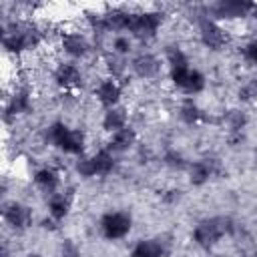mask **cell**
Here are the masks:
<instances>
[{"label":"cell","instance_id":"obj_27","mask_svg":"<svg viewBox=\"0 0 257 257\" xmlns=\"http://www.w3.org/2000/svg\"><path fill=\"white\" fill-rule=\"evenodd\" d=\"M237 98L241 102H253V100H257V78L245 80L239 86V90H237Z\"/></svg>","mask_w":257,"mask_h":257},{"label":"cell","instance_id":"obj_33","mask_svg":"<svg viewBox=\"0 0 257 257\" xmlns=\"http://www.w3.org/2000/svg\"><path fill=\"white\" fill-rule=\"evenodd\" d=\"M241 257H253V255H241Z\"/></svg>","mask_w":257,"mask_h":257},{"label":"cell","instance_id":"obj_17","mask_svg":"<svg viewBox=\"0 0 257 257\" xmlns=\"http://www.w3.org/2000/svg\"><path fill=\"white\" fill-rule=\"evenodd\" d=\"M28 112H32V94H30L28 88L18 86L6 98V104H4V120L8 122V120L18 118V116L28 114Z\"/></svg>","mask_w":257,"mask_h":257},{"label":"cell","instance_id":"obj_9","mask_svg":"<svg viewBox=\"0 0 257 257\" xmlns=\"http://www.w3.org/2000/svg\"><path fill=\"white\" fill-rule=\"evenodd\" d=\"M257 12V4L249 0H221L209 6V18L217 22H231V20H245Z\"/></svg>","mask_w":257,"mask_h":257},{"label":"cell","instance_id":"obj_2","mask_svg":"<svg viewBox=\"0 0 257 257\" xmlns=\"http://www.w3.org/2000/svg\"><path fill=\"white\" fill-rule=\"evenodd\" d=\"M44 143L52 149L60 151L68 157H82L86 155V133L82 128H72L64 120H54L44 128Z\"/></svg>","mask_w":257,"mask_h":257},{"label":"cell","instance_id":"obj_22","mask_svg":"<svg viewBox=\"0 0 257 257\" xmlns=\"http://www.w3.org/2000/svg\"><path fill=\"white\" fill-rule=\"evenodd\" d=\"M177 116H179V120H181L183 124H187V126H197V124H201V122L207 120L205 110L199 106V102H197L195 98H183V100L179 102Z\"/></svg>","mask_w":257,"mask_h":257},{"label":"cell","instance_id":"obj_3","mask_svg":"<svg viewBox=\"0 0 257 257\" xmlns=\"http://www.w3.org/2000/svg\"><path fill=\"white\" fill-rule=\"evenodd\" d=\"M235 231H237V225L231 217L215 215V217H205V219L197 221V225L191 231V239L197 247L209 251V249L217 247L223 237L235 235Z\"/></svg>","mask_w":257,"mask_h":257},{"label":"cell","instance_id":"obj_16","mask_svg":"<svg viewBox=\"0 0 257 257\" xmlns=\"http://www.w3.org/2000/svg\"><path fill=\"white\" fill-rule=\"evenodd\" d=\"M32 183L34 187L44 193L46 197L62 191V175L56 167H50V165H44V167H38L34 173H32Z\"/></svg>","mask_w":257,"mask_h":257},{"label":"cell","instance_id":"obj_29","mask_svg":"<svg viewBox=\"0 0 257 257\" xmlns=\"http://www.w3.org/2000/svg\"><path fill=\"white\" fill-rule=\"evenodd\" d=\"M243 56H245V60H247L251 66L257 68V38H251V40L243 46Z\"/></svg>","mask_w":257,"mask_h":257},{"label":"cell","instance_id":"obj_8","mask_svg":"<svg viewBox=\"0 0 257 257\" xmlns=\"http://www.w3.org/2000/svg\"><path fill=\"white\" fill-rule=\"evenodd\" d=\"M0 213H2L4 225H6L10 231H14V233H24V231L30 229L32 223H34V213H32V209H30L26 203L18 201V199H4Z\"/></svg>","mask_w":257,"mask_h":257},{"label":"cell","instance_id":"obj_6","mask_svg":"<svg viewBox=\"0 0 257 257\" xmlns=\"http://www.w3.org/2000/svg\"><path fill=\"white\" fill-rule=\"evenodd\" d=\"M165 22V14L161 10H133L126 34L133 36L135 42L153 40Z\"/></svg>","mask_w":257,"mask_h":257},{"label":"cell","instance_id":"obj_7","mask_svg":"<svg viewBox=\"0 0 257 257\" xmlns=\"http://www.w3.org/2000/svg\"><path fill=\"white\" fill-rule=\"evenodd\" d=\"M133 225H135V219L128 211H122V209H112V211H106L100 215L98 219V233L102 239L106 241H122L131 235L133 231Z\"/></svg>","mask_w":257,"mask_h":257},{"label":"cell","instance_id":"obj_18","mask_svg":"<svg viewBox=\"0 0 257 257\" xmlns=\"http://www.w3.org/2000/svg\"><path fill=\"white\" fill-rule=\"evenodd\" d=\"M137 143H139V133H137L135 126L128 124V126H124V128H120V131L108 135L104 147H106L110 153H114V155L118 157V155H124V153H128V151H133V149L137 147Z\"/></svg>","mask_w":257,"mask_h":257},{"label":"cell","instance_id":"obj_13","mask_svg":"<svg viewBox=\"0 0 257 257\" xmlns=\"http://www.w3.org/2000/svg\"><path fill=\"white\" fill-rule=\"evenodd\" d=\"M163 64L165 62L157 54H153L149 50H141V52H135L131 56L128 70H131L133 76H137L141 80H153V78H157L161 74Z\"/></svg>","mask_w":257,"mask_h":257},{"label":"cell","instance_id":"obj_19","mask_svg":"<svg viewBox=\"0 0 257 257\" xmlns=\"http://www.w3.org/2000/svg\"><path fill=\"white\" fill-rule=\"evenodd\" d=\"M70 211H72V195L68 191L62 189V191L46 197V217H50L58 225L68 219Z\"/></svg>","mask_w":257,"mask_h":257},{"label":"cell","instance_id":"obj_25","mask_svg":"<svg viewBox=\"0 0 257 257\" xmlns=\"http://www.w3.org/2000/svg\"><path fill=\"white\" fill-rule=\"evenodd\" d=\"M108 50L116 56L128 58L135 54V40L128 34H114V36H110V48Z\"/></svg>","mask_w":257,"mask_h":257},{"label":"cell","instance_id":"obj_12","mask_svg":"<svg viewBox=\"0 0 257 257\" xmlns=\"http://www.w3.org/2000/svg\"><path fill=\"white\" fill-rule=\"evenodd\" d=\"M52 80L54 84L64 90V92H74L78 88H82L84 84V74H82V68L78 66V62H72V60H62L54 66L52 70Z\"/></svg>","mask_w":257,"mask_h":257},{"label":"cell","instance_id":"obj_24","mask_svg":"<svg viewBox=\"0 0 257 257\" xmlns=\"http://www.w3.org/2000/svg\"><path fill=\"white\" fill-rule=\"evenodd\" d=\"M102 64H104V70H106V76H112L116 80H122L126 70H128V60L122 58V56H116L112 54L110 50L102 56Z\"/></svg>","mask_w":257,"mask_h":257},{"label":"cell","instance_id":"obj_4","mask_svg":"<svg viewBox=\"0 0 257 257\" xmlns=\"http://www.w3.org/2000/svg\"><path fill=\"white\" fill-rule=\"evenodd\" d=\"M116 155L110 153L106 147L90 155H82L74 161V171L80 179H94V177H108L116 169Z\"/></svg>","mask_w":257,"mask_h":257},{"label":"cell","instance_id":"obj_14","mask_svg":"<svg viewBox=\"0 0 257 257\" xmlns=\"http://www.w3.org/2000/svg\"><path fill=\"white\" fill-rule=\"evenodd\" d=\"M185 173L193 187H205L221 173V163L215 157H203V159L191 161Z\"/></svg>","mask_w":257,"mask_h":257},{"label":"cell","instance_id":"obj_20","mask_svg":"<svg viewBox=\"0 0 257 257\" xmlns=\"http://www.w3.org/2000/svg\"><path fill=\"white\" fill-rule=\"evenodd\" d=\"M169 253V243L163 237H147L139 239L131 251L128 257H167Z\"/></svg>","mask_w":257,"mask_h":257},{"label":"cell","instance_id":"obj_5","mask_svg":"<svg viewBox=\"0 0 257 257\" xmlns=\"http://www.w3.org/2000/svg\"><path fill=\"white\" fill-rule=\"evenodd\" d=\"M167 72H169L171 84L175 86L177 92L183 94V98H195L197 94L205 92V88H207V76L199 68H195L191 62L169 68Z\"/></svg>","mask_w":257,"mask_h":257},{"label":"cell","instance_id":"obj_11","mask_svg":"<svg viewBox=\"0 0 257 257\" xmlns=\"http://www.w3.org/2000/svg\"><path fill=\"white\" fill-rule=\"evenodd\" d=\"M197 34L199 40L205 48L209 50H223L229 42V34L227 30L221 26V22L209 18V16H201L197 22Z\"/></svg>","mask_w":257,"mask_h":257},{"label":"cell","instance_id":"obj_28","mask_svg":"<svg viewBox=\"0 0 257 257\" xmlns=\"http://www.w3.org/2000/svg\"><path fill=\"white\" fill-rule=\"evenodd\" d=\"M58 255L60 257H82V249L74 239H64L58 247Z\"/></svg>","mask_w":257,"mask_h":257},{"label":"cell","instance_id":"obj_10","mask_svg":"<svg viewBox=\"0 0 257 257\" xmlns=\"http://www.w3.org/2000/svg\"><path fill=\"white\" fill-rule=\"evenodd\" d=\"M58 48L62 50L66 60L78 62L90 54L92 42H90L88 34L82 30H64L58 34Z\"/></svg>","mask_w":257,"mask_h":257},{"label":"cell","instance_id":"obj_30","mask_svg":"<svg viewBox=\"0 0 257 257\" xmlns=\"http://www.w3.org/2000/svg\"><path fill=\"white\" fill-rule=\"evenodd\" d=\"M24 257H42L40 253H28V255H24Z\"/></svg>","mask_w":257,"mask_h":257},{"label":"cell","instance_id":"obj_31","mask_svg":"<svg viewBox=\"0 0 257 257\" xmlns=\"http://www.w3.org/2000/svg\"><path fill=\"white\" fill-rule=\"evenodd\" d=\"M251 255H253V257H257V249H255V251H253V253H251Z\"/></svg>","mask_w":257,"mask_h":257},{"label":"cell","instance_id":"obj_15","mask_svg":"<svg viewBox=\"0 0 257 257\" xmlns=\"http://www.w3.org/2000/svg\"><path fill=\"white\" fill-rule=\"evenodd\" d=\"M92 96L102 106V110L112 108V106H118L120 100H122V80H116L112 76H102L94 84Z\"/></svg>","mask_w":257,"mask_h":257},{"label":"cell","instance_id":"obj_21","mask_svg":"<svg viewBox=\"0 0 257 257\" xmlns=\"http://www.w3.org/2000/svg\"><path fill=\"white\" fill-rule=\"evenodd\" d=\"M124 126H128V108L124 104H118V106H112V108L102 110L100 128L106 135H112V133H116V131H120Z\"/></svg>","mask_w":257,"mask_h":257},{"label":"cell","instance_id":"obj_26","mask_svg":"<svg viewBox=\"0 0 257 257\" xmlns=\"http://www.w3.org/2000/svg\"><path fill=\"white\" fill-rule=\"evenodd\" d=\"M189 163L191 161H187V157L181 151H177V149H169L163 155V165L167 169H171V171H187Z\"/></svg>","mask_w":257,"mask_h":257},{"label":"cell","instance_id":"obj_23","mask_svg":"<svg viewBox=\"0 0 257 257\" xmlns=\"http://www.w3.org/2000/svg\"><path fill=\"white\" fill-rule=\"evenodd\" d=\"M223 124H225V128H227L229 141H239V139L243 137L245 126H247V114H245L243 110L233 108V110L225 112V116H223Z\"/></svg>","mask_w":257,"mask_h":257},{"label":"cell","instance_id":"obj_32","mask_svg":"<svg viewBox=\"0 0 257 257\" xmlns=\"http://www.w3.org/2000/svg\"><path fill=\"white\" fill-rule=\"evenodd\" d=\"M255 165H257V151H255Z\"/></svg>","mask_w":257,"mask_h":257},{"label":"cell","instance_id":"obj_1","mask_svg":"<svg viewBox=\"0 0 257 257\" xmlns=\"http://www.w3.org/2000/svg\"><path fill=\"white\" fill-rule=\"evenodd\" d=\"M44 42V32L26 20H12L2 24V48L10 56H22L36 50Z\"/></svg>","mask_w":257,"mask_h":257}]
</instances>
